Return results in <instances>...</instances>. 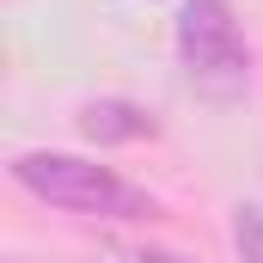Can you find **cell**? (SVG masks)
Wrapping results in <instances>:
<instances>
[{
  "label": "cell",
  "mask_w": 263,
  "mask_h": 263,
  "mask_svg": "<svg viewBox=\"0 0 263 263\" xmlns=\"http://www.w3.org/2000/svg\"><path fill=\"white\" fill-rule=\"evenodd\" d=\"M178 62L202 98H239L251 86V49L227 0H184L178 6Z\"/></svg>",
  "instance_id": "2"
},
{
  "label": "cell",
  "mask_w": 263,
  "mask_h": 263,
  "mask_svg": "<svg viewBox=\"0 0 263 263\" xmlns=\"http://www.w3.org/2000/svg\"><path fill=\"white\" fill-rule=\"evenodd\" d=\"M233 245L239 263H263V208H233Z\"/></svg>",
  "instance_id": "4"
},
{
  "label": "cell",
  "mask_w": 263,
  "mask_h": 263,
  "mask_svg": "<svg viewBox=\"0 0 263 263\" xmlns=\"http://www.w3.org/2000/svg\"><path fill=\"white\" fill-rule=\"evenodd\" d=\"M12 184L31 190L37 202H49V208H62V214H98V220H147L153 214L147 190H135L110 165L73 159V153H18Z\"/></svg>",
  "instance_id": "1"
},
{
  "label": "cell",
  "mask_w": 263,
  "mask_h": 263,
  "mask_svg": "<svg viewBox=\"0 0 263 263\" xmlns=\"http://www.w3.org/2000/svg\"><path fill=\"white\" fill-rule=\"evenodd\" d=\"M147 263H178V257H147Z\"/></svg>",
  "instance_id": "5"
},
{
  "label": "cell",
  "mask_w": 263,
  "mask_h": 263,
  "mask_svg": "<svg viewBox=\"0 0 263 263\" xmlns=\"http://www.w3.org/2000/svg\"><path fill=\"white\" fill-rule=\"evenodd\" d=\"M80 135L98 141V147H110V141H147L153 135V117L141 104H129V98H98V104L80 110Z\"/></svg>",
  "instance_id": "3"
}]
</instances>
